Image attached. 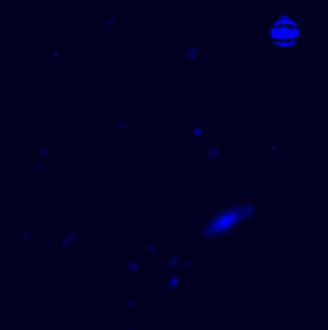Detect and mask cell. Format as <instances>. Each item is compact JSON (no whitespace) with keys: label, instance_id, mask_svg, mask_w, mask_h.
<instances>
[{"label":"cell","instance_id":"6da1fadb","mask_svg":"<svg viewBox=\"0 0 328 330\" xmlns=\"http://www.w3.org/2000/svg\"><path fill=\"white\" fill-rule=\"evenodd\" d=\"M303 27L290 16H280L268 27V41L276 49H293L301 45Z\"/></svg>","mask_w":328,"mask_h":330}]
</instances>
